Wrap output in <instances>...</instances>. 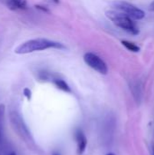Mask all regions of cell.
I'll return each mask as SVG.
<instances>
[{
	"label": "cell",
	"instance_id": "1",
	"mask_svg": "<svg viewBox=\"0 0 154 155\" xmlns=\"http://www.w3.org/2000/svg\"><path fill=\"white\" fill-rule=\"evenodd\" d=\"M50 48L63 49L64 48V46L58 42H54L44 38H36V39H32L24 42L15 49V53L18 54H29L36 51H43Z\"/></svg>",
	"mask_w": 154,
	"mask_h": 155
},
{
	"label": "cell",
	"instance_id": "2",
	"mask_svg": "<svg viewBox=\"0 0 154 155\" xmlns=\"http://www.w3.org/2000/svg\"><path fill=\"white\" fill-rule=\"evenodd\" d=\"M106 16L118 27L123 29L124 31L132 34V35H138L139 34V28L137 25L133 22V20L129 17L127 15L116 11H107Z\"/></svg>",
	"mask_w": 154,
	"mask_h": 155
},
{
	"label": "cell",
	"instance_id": "3",
	"mask_svg": "<svg viewBox=\"0 0 154 155\" xmlns=\"http://www.w3.org/2000/svg\"><path fill=\"white\" fill-rule=\"evenodd\" d=\"M9 118H10V122L14 130L18 134V135L22 139H24L25 143H33L31 134L25 123L24 122L23 118L21 117V115L15 111H12L9 114Z\"/></svg>",
	"mask_w": 154,
	"mask_h": 155
},
{
	"label": "cell",
	"instance_id": "4",
	"mask_svg": "<svg viewBox=\"0 0 154 155\" xmlns=\"http://www.w3.org/2000/svg\"><path fill=\"white\" fill-rule=\"evenodd\" d=\"M113 6L117 10H119L122 13L127 15L132 19L141 20V19L144 18V16H145L144 11H143L142 9H140L137 6L133 5V4L125 2V1H122V0L115 1L113 3Z\"/></svg>",
	"mask_w": 154,
	"mask_h": 155
},
{
	"label": "cell",
	"instance_id": "5",
	"mask_svg": "<svg viewBox=\"0 0 154 155\" xmlns=\"http://www.w3.org/2000/svg\"><path fill=\"white\" fill-rule=\"evenodd\" d=\"M84 60L88 66H90L93 70L97 71L98 73H100L102 74H106L108 73L107 64L101 57H99L95 54L86 53L84 56Z\"/></svg>",
	"mask_w": 154,
	"mask_h": 155
},
{
	"label": "cell",
	"instance_id": "6",
	"mask_svg": "<svg viewBox=\"0 0 154 155\" xmlns=\"http://www.w3.org/2000/svg\"><path fill=\"white\" fill-rule=\"evenodd\" d=\"M5 105L0 104V149L5 153L8 151L6 149L7 143L5 135Z\"/></svg>",
	"mask_w": 154,
	"mask_h": 155
},
{
	"label": "cell",
	"instance_id": "7",
	"mask_svg": "<svg viewBox=\"0 0 154 155\" xmlns=\"http://www.w3.org/2000/svg\"><path fill=\"white\" fill-rule=\"evenodd\" d=\"M130 88L135 101L140 104L143 98V86L140 81H133L130 84Z\"/></svg>",
	"mask_w": 154,
	"mask_h": 155
},
{
	"label": "cell",
	"instance_id": "8",
	"mask_svg": "<svg viewBox=\"0 0 154 155\" xmlns=\"http://www.w3.org/2000/svg\"><path fill=\"white\" fill-rule=\"evenodd\" d=\"M75 139L77 142V153L78 155H82L87 146V139L85 137V135L83 134L82 131H77L75 134Z\"/></svg>",
	"mask_w": 154,
	"mask_h": 155
},
{
	"label": "cell",
	"instance_id": "9",
	"mask_svg": "<svg viewBox=\"0 0 154 155\" xmlns=\"http://www.w3.org/2000/svg\"><path fill=\"white\" fill-rule=\"evenodd\" d=\"M7 5L12 10L25 9L27 6L26 0H7Z\"/></svg>",
	"mask_w": 154,
	"mask_h": 155
},
{
	"label": "cell",
	"instance_id": "10",
	"mask_svg": "<svg viewBox=\"0 0 154 155\" xmlns=\"http://www.w3.org/2000/svg\"><path fill=\"white\" fill-rule=\"evenodd\" d=\"M54 84L56 85L57 88H59L60 90H62L64 92H67V93L71 92V89H70L69 85L67 84V83L62 79H54Z\"/></svg>",
	"mask_w": 154,
	"mask_h": 155
},
{
	"label": "cell",
	"instance_id": "11",
	"mask_svg": "<svg viewBox=\"0 0 154 155\" xmlns=\"http://www.w3.org/2000/svg\"><path fill=\"white\" fill-rule=\"evenodd\" d=\"M122 44L128 49V50H130V51H132V52H139L140 51V47L136 45V44H134V43H133V42H130V41H125V40H123V41H122Z\"/></svg>",
	"mask_w": 154,
	"mask_h": 155
},
{
	"label": "cell",
	"instance_id": "12",
	"mask_svg": "<svg viewBox=\"0 0 154 155\" xmlns=\"http://www.w3.org/2000/svg\"><path fill=\"white\" fill-rule=\"evenodd\" d=\"M24 94H25V96L27 98L28 101L31 99V91H30L28 88H25V89H24Z\"/></svg>",
	"mask_w": 154,
	"mask_h": 155
},
{
	"label": "cell",
	"instance_id": "13",
	"mask_svg": "<svg viewBox=\"0 0 154 155\" xmlns=\"http://www.w3.org/2000/svg\"><path fill=\"white\" fill-rule=\"evenodd\" d=\"M4 155H16V153L13 151H6L5 153H4Z\"/></svg>",
	"mask_w": 154,
	"mask_h": 155
},
{
	"label": "cell",
	"instance_id": "14",
	"mask_svg": "<svg viewBox=\"0 0 154 155\" xmlns=\"http://www.w3.org/2000/svg\"><path fill=\"white\" fill-rule=\"evenodd\" d=\"M152 155H154V143L152 144Z\"/></svg>",
	"mask_w": 154,
	"mask_h": 155
},
{
	"label": "cell",
	"instance_id": "15",
	"mask_svg": "<svg viewBox=\"0 0 154 155\" xmlns=\"http://www.w3.org/2000/svg\"><path fill=\"white\" fill-rule=\"evenodd\" d=\"M52 1H54V2H55V3H58V2H59V0H52Z\"/></svg>",
	"mask_w": 154,
	"mask_h": 155
},
{
	"label": "cell",
	"instance_id": "16",
	"mask_svg": "<svg viewBox=\"0 0 154 155\" xmlns=\"http://www.w3.org/2000/svg\"><path fill=\"white\" fill-rule=\"evenodd\" d=\"M106 155H115V154H114V153H108V154H106Z\"/></svg>",
	"mask_w": 154,
	"mask_h": 155
},
{
	"label": "cell",
	"instance_id": "17",
	"mask_svg": "<svg viewBox=\"0 0 154 155\" xmlns=\"http://www.w3.org/2000/svg\"><path fill=\"white\" fill-rule=\"evenodd\" d=\"M54 155H57V154H54Z\"/></svg>",
	"mask_w": 154,
	"mask_h": 155
}]
</instances>
